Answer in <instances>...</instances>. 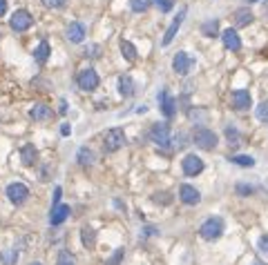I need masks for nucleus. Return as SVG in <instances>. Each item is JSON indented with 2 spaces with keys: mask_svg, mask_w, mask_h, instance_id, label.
I'll use <instances>...</instances> for the list:
<instances>
[{
  "mask_svg": "<svg viewBox=\"0 0 268 265\" xmlns=\"http://www.w3.org/2000/svg\"><path fill=\"white\" fill-rule=\"evenodd\" d=\"M192 140H194V145H197L199 149H206V152H210V149L217 147V134H215L213 129H208V127L194 129Z\"/></svg>",
  "mask_w": 268,
  "mask_h": 265,
  "instance_id": "nucleus-1",
  "label": "nucleus"
},
{
  "mask_svg": "<svg viewBox=\"0 0 268 265\" xmlns=\"http://www.w3.org/2000/svg\"><path fill=\"white\" fill-rule=\"evenodd\" d=\"M221 232H224V221H221V218H215V216L208 218V221L199 227L201 238H206V241H215V238H219Z\"/></svg>",
  "mask_w": 268,
  "mask_h": 265,
  "instance_id": "nucleus-2",
  "label": "nucleus"
},
{
  "mask_svg": "<svg viewBox=\"0 0 268 265\" xmlns=\"http://www.w3.org/2000/svg\"><path fill=\"white\" fill-rule=\"evenodd\" d=\"M192 67H194V58L190 54H185V51H179L172 58V69L177 71L179 76H188L190 71H192Z\"/></svg>",
  "mask_w": 268,
  "mask_h": 265,
  "instance_id": "nucleus-3",
  "label": "nucleus"
},
{
  "mask_svg": "<svg viewBox=\"0 0 268 265\" xmlns=\"http://www.w3.org/2000/svg\"><path fill=\"white\" fill-rule=\"evenodd\" d=\"M125 145V132L121 127H114L105 134V152H118Z\"/></svg>",
  "mask_w": 268,
  "mask_h": 265,
  "instance_id": "nucleus-4",
  "label": "nucleus"
},
{
  "mask_svg": "<svg viewBox=\"0 0 268 265\" xmlns=\"http://www.w3.org/2000/svg\"><path fill=\"white\" fill-rule=\"evenodd\" d=\"M34 18L29 12H25V9H18V12H14V16L9 18V27H12L14 31H27L29 27H32Z\"/></svg>",
  "mask_w": 268,
  "mask_h": 265,
  "instance_id": "nucleus-5",
  "label": "nucleus"
},
{
  "mask_svg": "<svg viewBox=\"0 0 268 265\" xmlns=\"http://www.w3.org/2000/svg\"><path fill=\"white\" fill-rule=\"evenodd\" d=\"M150 140L154 145H159V147H166V145L170 143V127L166 123H157L152 125L150 129Z\"/></svg>",
  "mask_w": 268,
  "mask_h": 265,
  "instance_id": "nucleus-6",
  "label": "nucleus"
},
{
  "mask_svg": "<svg viewBox=\"0 0 268 265\" xmlns=\"http://www.w3.org/2000/svg\"><path fill=\"white\" fill-rule=\"evenodd\" d=\"M76 82H79V87L83 92H94L96 87H99L101 80H99V74H96L94 69H83L79 74V80H76Z\"/></svg>",
  "mask_w": 268,
  "mask_h": 265,
  "instance_id": "nucleus-7",
  "label": "nucleus"
},
{
  "mask_svg": "<svg viewBox=\"0 0 268 265\" xmlns=\"http://www.w3.org/2000/svg\"><path fill=\"white\" fill-rule=\"evenodd\" d=\"M181 167H183V174L185 176H197V174H201V171H204V160H201L197 154H188L181 160Z\"/></svg>",
  "mask_w": 268,
  "mask_h": 265,
  "instance_id": "nucleus-8",
  "label": "nucleus"
},
{
  "mask_svg": "<svg viewBox=\"0 0 268 265\" xmlns=\"http://www.w3.org/2000/svg\"><path fill=\"white\" fill-rule=\"evenodd\" d=\"M185 14H188V9H185V7H181V9H179V14L174 16L172 25H170V27H168V31H166V36H163V43H161L163 47H168V45L174 40V36H177L179 27H181V25H183V20H185Z\"/></svg>",
  "mask_w": 268,
  "mask_h": 265,
  "instance_id": "nucleus-9",
  "label": "nucleus"
},
{
  "mask_svg": "<svg viewBox=\"0 0 268 265\" xmlns=\"http://www.w3.org/2000/svg\"><path fill=\"white\" fill-rule=\"evenodd\" d=\"M7 196L14 205H23L29 196V190H27V185H23V183H12L7 187Z\"/></svg>",
  "mask_w": 268,
  "mask_h": 265,
  "instance_id": "nucleus-10",
  "label": "nucleus"
},
{
  "mask_svg": "<svg viewBox=\"0 0 268 265\" xmlns=\"http://www.w3.org/2000/svg\"><path fill=\"white\" fill-rule=\"evenodd\" d=\"M159 105H161V112H163L166 118H172L174 114H177V101L170 96L168 90H163L161 94H159Z\"/></svg>",
  "mask_w": 268,
  "mask_h": 265,
  "instance_id": "nucleus-11",
  "label": "nucleus"
},
{
  "mask_svg": "<svg viewBox=\"0 0 268 265\" xmlns=\"http://www.w3.org/2000/svg\"><path fill=\"white\" fill-rule=\"evenodd\" d=\"M179 199H181L185 205H197V203L201 201V194L197 187L192 185H181V190H179Z\"/></svg>",
  "mask_w": 268,
  "mask_h": 265,
  "instance_id": "nucleus-12",
  "label": "nucleus"
},
{
  "mask_svg": "<svg viewBox=\"0 0 268 265\" xmlns=\"http://www.w3.org/2000/svg\"><path fill=\"white\" fill-rule=\"evenodd\" d=\"M250 103H252L250 92H246V90H235V92H233V107H235V109L244 112V109L250 107Z\"/></svg>",
  "mask_w": 268,
  "mask_h": 265,
  "instance_id": "nucleus-13",
  "label": "nucleus"
},
{
  "mask_svg": "<svg viewBox=\"0 0 268 265\" xmlns=\"http://www.w3.org/2000/svg\"><path fill=\"white\" fill-rule=\"evenodd\" d=\"M221 40H224L226 49H230V51H239L241 49V38H239V34H237L235 29H226L224 34H221Z\"/></svg>",
  "mask_w": 268,
  "mask_h": 265,
  "instance_id": "nucleus-14",
  "label": "nucleus"
},
{
  "mask_svg": "<svg viewBox=\"0 0 268 265\" xmlns=\"http://www.w3.org/2000/svg\"><path fill=\"white\" fill-rule=\"evenodd\" d=\"M70 205H65V203H58V205L51 207V216H49V223L51 225H60V223L65 221L67 216H70Z\"/></svg>",
  "mask_w": 268,
  "mask_h": 265,
  "instance_id": "nucleus-15",
  "label": "nucleus"
},
{
  "mask_svg": "<svg viewBox=\"0 0 268 265\" xmlns=\"http://www.w3.org/2000/svg\"><path fill=\"white\" fill-rule=\"evenodd\" d=\"M67 40H70V43H83L85 40V25L72 23L70 27H67Z\"/></svg>",
  "mask_w": 268,
  "mask_h": 265,
  "instance_id": "nucleus-16",
  "label": "nucleus"
},
{
  "mask_svg": "<svg viewBox=\"0 0 268 265\" xmlns=\"http://www.w3.org/2000/svg\"><path fill=\"white\" fill-rule=\"evenodd\" d=\"M252 18H255V16H252V12L248 7H241V9H237V12L233 14V20H235L237 27H246V25H250Z\"/></svg>",
  "mask_w": 268,
  "mask_h": 265,
  "instance_id": "nucleus-17",
  "label": "nucleus"
},
{
  "mask_svg": "<svg viewBox=\"0 0 268 265\" xmlns=\"http://www.w3.org/2000/svg\"><path fill=\"white\" fill-rule=\"evenodd\" d=\"M29 116L40 123V121H49V118L54 116V112H51V107H47V105H34L32 112H29Z\"/></svg>",
  "mask_w": 268,
  "mask_h": 265,
  "instance_id": "nucleus-18",
  "label": "nucleus"
},
{
  "mask_svg": "<svg viewBox=\"0 0 268 265\" xmlns=\"http://www.w3.org/2000/svg\"><path fill=\"white\" fill-rule=\"evenodd\" d=\"M118 92H121V96H125V98H130L132 94H134V80L130 76H121L118 78Z\"/></svg>",
  "mask_w": 268,
  "mask_h": 265,
  "instance_id": "nucleus-19",
  "label": "nucleus"
},
{
  "mask_svg": "<svg viewBox=\"0 0 268 265\" xmlns=\"http://www.w3.org/2000/svg\"><path fill=\"white\" fill-rule=\"evenodd\" d=\"M20 158H23V163L25 165H34L36 163V158H38V152H36V147L34 145H25L23 149H20Z\"/></svg>",
  "mask_w": 268,
  "mask_h": 265,
  "instance_id": "nucleus-20",
  "label": "nucleus"
},
{
  "mask_svg": "<svg viewBox=\"0 0 268 265\" xmlns=\"http://www.w3.org/2000/svg\"><path fill=\"white\" fill-rule=\"evenodd\" d=\"M49 54H51V49H49V43L47 40H40V45L34 49V58L38 60V62H47L49 58Z\"/></svg>",
  "mask_w": 268,
  "mask_h": 265,
  "instance_id": "nucleus-21",
  "label": "nucleus"
},
{
  "mask_svg": "<svg viewBox=\"0 0 268 265\" xmlns=\"http://www.w3.org/2000/svg\"><path fill=\"white\" fill-rule=\"evenodd\" d=\"M121 54H123V58H125L127 62H134V60H137V47H134L130 40H123V43H121Z\"/></svg>",
  "mask_w": 268,
  "mask_h": 265,
  "instance_id": "nucleus-22",
  "label": "nucleus"
},
{
  "mask_svg": "<svg viewBox=\"0 0 268 265\" xmlns=\"http://www.w3.org/2000/svg\"><path fill=\"white\" fill-rule=\"evenodd\" d=\"M201 31H204V36H217V31H219V23L215 18H210V20H206L204 25H201Z\"/></svg>",
  "mask_w": 268,
  "mask_h": 265,
  "instance_id": "nucleus-23",
  "label": "nucleus"
},
{
  "mask_svg": "<svg viewBox=\"0 0 268 265\" xmlns=\"http://www.w3.org/2000/svg\"><path fill=\"white\" fill-rule=\"evenodd\" d=\"M81 238H83L85 247H92V245H94V241H96V232L92 230V227H83V230H81Z\"/></svg>",
  "mask_w": 268,
  "mask_h": 265,
  "instance_id": "nucleus-24",
  "label": "nucleus"
},
{
  "mask_svg": "<svg viewBox=\"0 0 268 265\" xmlns=\"http://www.w3.org/2000/svg\"><path fill=\"white\" fill-rule=\"evenodd\" d=\"M79 160H81V165H92V163L96 160V154L92 152L90 147H83V149L79 152Z\"/></svg>",
  "mask_w": 268,
  "mask_h": 265,
  "instance_id": "nucleus-25",
  "label": "nucleus"
},
{
  "mask_svg": "<svg viewBox=\"0 0 268 265\" xmlns=\"http://www.w3.org/2000/svg\"><path fill=\"white\" fill-rule=\"evenodd\" d=\"M152 5V0H130V9L134 14H143L148 12V7Z\"/></svg>",
  "mask_w": 268,
  "mask_h": 265,
  "instance_id": "nucleus-26",
  "label": "nucleus"
},
{
  "mask_svg": "<svg viewBox=\"0 0 268 265\" xmlns=\"http://www.w3.org/2000/svg\"><path fill=\"white\" fill-rule=\"evenodd\" d=\"M233 160L235 165H241V167H252V165H255V158H252V156H233Z\"/></svg>",
  "mask_w": 268,
  "mask_h": 265,
  "instance_id": "nucleus-27",
  "label": "nucleus"
},
{
  "mask_svg": "<svg viewBox=\"0 0 268 265\" xmlns=\"http://www.w3.org/2000/svg\"><path fill=\"white\" fill-rule=\"evenodd\" d=\"M18 258V249H9V252H3L0 254V261H3L5 265H14Z\"/></svg>",
  "mask_w": 268,
  "mask_h": 265,
  "instance_id": "nucleus-28",
  "label": "nucleus"
},
{
  "mask_svg": "<svg viewBox=\"0 0 268 265\" xmlns=\"http://www.w3.org/2000/svg\"><path fill=\"white\" fill-rule=\"evenodd\" d=\"M56 265H76L74 261V256H72L67 249H60V254H58V261H56Z\"/></svg>",
  "mask_w": 268,
  "mask_h": 265,
  "instance_id": "nucleus-29",
  "label": "nucleus"
},
{
  "mask_svg": "<svg viewBox=\"0 0 268 265\" xmlns=\"http://www.w3.org/2000/svg\"><path fill=\"white\" fill-rule=\"evenodd\" d=\"M257 118H259L261 123H268V101H264L257 107Z\"/></svg>",
  "mask_w": 268,
  "mask_h": 265,
  "instance_id": "nucleus-30",
  "label": "nucleus"
},
{
  "mask_svg": "<svg viewBox=\"0 0 268 265\" xmlns=\"http://www.w3.org/2000/svg\"><path fill=\"white\" fill-rule=\"evenodd\" d=\"M152 3H154V5H157V7H159V9H161V12H163V14H166V12H170V9H172V7H174V0H152Z\"/></svg>",
  "mask_w": 268,
  "mask_h": 265,
  "instance_id": "nucleus-31",
  "label": "nucleus"
},
{
  "mask_svg": "<svg viewBox=\"0 0 268 265\" xmlns=\"http://www.w3.org/2000/svg\"><path fill=\"white\" fill-rule=\"evenodd\" d=\"M123 254H125L123 249H116V252L112 254L110 258H107V263H105V265H121V261H123Z\"/></svg>",
  "mask_w": 268,
  "mask_h": 265,
  "instance_id": "nucleus-32",
  "label": "nucleus"
},
{
  "mask_svg": "<svg viewBox=\"0 0 268 265\" xmlns=\"http://www.w3.org/2000/svg\"><path fill=\"white\" fill-rule=\"evenodd\" d=\"M226 136H228L230 145H237V143H239V134H237L235 127H226Z\"/></svg>",
  "mask_w": 268,
  "mask_h": 265,
  "instance_id": "nucleus-33",
  "label": "nucleus"
},
{
  "mask_svg": "<svg viewBox=\"0 0 268 265\" xmlns=\"http://www.w3.org/2000/svg\"><path fill=\"white\" fill-rule=\"evenodd\" d=\"M65 3H67V0H43V5H45V7H49V9H54V7H65Z\"/></svg>",
  "mask_w": 268,
  "mask_h": 265,
  "instance_id": "nucleus-34",
  "label": "nucleus"
},
{
  "mask_svg": "<svg viewBox=\"0 0 268 265\" xmlns=\"http://www.w3.org/2000/svg\"><path fill=\"white\" fill-rule=\"evenodd\" d=\"M259 249L268 254V236H261V238H259Z\"/></svg>",
  "mask_w": 268,
  "mask_h": 265,
  "instance_id": "nucleus-35",
  "label": "nucleus"
},
{
  "mask_svg": "<svg viewBox=\"0 0 268 265\" xmlns=\"http://www.w3.org/2000/svg\"><path fill=\"white\" fill-rule=\"evenodd\" d=\"M237 192H239V194H250L252 187L250 185H237Z\"/></svg>",
  "mask_w": 268,
  "mask_h": 265,
  "instance_id": "nucleus-36",
  "label": "nucleus"
},
{
  "mask_svg": "<svg viewBox=\"0 0 268 265\" xmlns=\"http://www.w3.org/2000/svg\"><path fill=\"white\" fill-rule=\"evenodd\" d=\"M60 194H63V190L56 187V190H54V205H58V203H60Z\"/></svg>",
  "mask_w": 268,
  "mask_h": 265,
  "instance_id": "nucleus-37",
  "label": "nucleus"
},
{
  "mask_svg": "<svg viewBox=\"0 0 268 265\" xmlns=\"http://www.w3.org/2000/svg\"><path fill=\"white\" fill-rule=\"evenodd\" d=\"M5 12H7V0H0V18L5 16Z\"/></svg>",
  "mask_w": 268,
  "mask_h": 265,
  "instance_id": "nucleus-38",
  "label": "nucleus"
},
{
  "mask_svg": "<svg viewBox=\"0 0 268 265\" xmlns=\"http://www.w3.org/2000/svg\"><path fill=\"white\" fill-rule=\"evenodd\" d=\"M60 134H63V136H70V125H67V123H63V127H60Z\"/></svg>",
  "mask_w": 268,
  "mask_h": 265,
  "instance_id": "nucleus-39",
  "label": "nucleus"
},
{
  "mask_svg": "<svg viewBox=\"0 0 268 265\" xmlns=\"http://www.w3.org/2000/svg\"><path fill=\"white\" fill-rule=\"evenodd\" d=\"M58 112H60V114L67 112V103H65V101H60V109H58Z\"/></svg>",
  "mask_w": 268,
  "mask_h": 265,
  "instance_id": "nucleus-40",
  "label": "nucleus"
},
{
  "mask_svg": "<svg viewBox=\"0 0 268 265\" xmlns=\"http://www.w3.org/2000/svg\"><path fill=\"white\" fill-rule=\"evenodd\" d=\"M252 265H264V263H261V261H255V263H252Z\"/></svg>",
  "mask_w": 268,
  "mask_h": 265,
  "instance_id": "nucleus-41",
  "label": "nucleus"
},
{
  "mask_svg": "<svg viewBox=\"0 0 268 265\" xmlns=\"http://www.w3.org/2000/svg\"><path fill=\"white\" fill-rule=\"evenodd\" d=\"M250 3H259V0H250Z\"/></svg>",
  "mask_w": 268,
  "mask_h": 265,
  "instance_id": "nucleus-42",
  "label": "nucleus"
},
{
  "mask_svg": "<svg viewBox=\"0 0 268 265\" xmlns=\"http://www.w3.org/2000/svg\"><path fill=\"white\" fill-rule=\"evenodd\" d=\"M32 265H40V263H32Z\"/></svg>",
  "mask_w": 268,
  "mask_h": 265,
  "instance_id": "nucleus-43",
  "label": "nucleus"
}]
</instances>
